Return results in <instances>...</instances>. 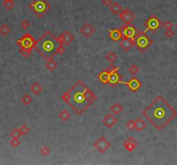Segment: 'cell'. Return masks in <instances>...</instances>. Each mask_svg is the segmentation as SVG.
<instances>
[{"label":"cell","mask_w":177,"mask_h":165,"mask_svg":"<svg viewBox=\"0 0 177 165\" xmlns=\"http://www.w3.org/2000/svg\"><path fill=\"white\" fill-rule=\"evenodd\" d=\"M142 114L158 131L163 130L177 115V111L162 95H158L144 109Z\"/></svg>","instance_id":"6da1fadb"},{"label":"cell","mask_w":177,"mask_h":165,"mask_svg":"<svg viewBox=\"0 0 177 165\" xmlns=\"http://www.w3.org/2000/svg\"><path fill=\"white\" fill-rule=\"evenodd\" d=\"M61 99L80 115L97 100V95L81 80H78L61 95Z\"/></svg>","instance_id":"7a4b0ae2"},{"label":"cell","mask_w":177,"mask_h":165,"mask_svg":"<svg viewBox=\"0 0 177 165\" xmlns=\"http://www.w3.org/2000/svg\"><path fill=\"white\" fill-rule=\"evenodd\" d=\"M59 44L58 38L48 30L36 41L35 49L47 60L55 56V51Z\"/></svg>","instance_id":"3957f363"},{"label":"cell","mask_w":177,"mask_h":165,"mask_svg":"<svg viewBox=\"0 0 177 165\" xmlns=\"http://www.w3.org/2000/svg\"><path fill=\"white\" fill-rule=\"evenodd\" d=\"M29 8L38 18H42L51 9V4L47 0H33L29 4Z\"/></svg>","instance_id":"277c9868"},{"label":"cell","mask_w":177,"mask_h":165,"mask_svg":"<svg viewBox=\"0 0 177 165\" xmlns=\"http://www.w3.org/2000/svg\"><path fill=\"white\" fill-rule=\"evenodd\" d=\"M134 42H135V46L137 47L138 51L141 53H144L153 44L154 41L144 31L143 32L138 31L134 39Z\"/></svg>","instance_id":"5b68a950"},{"label":"cell","mask_w":177,"mask_h":165,"mask_svg":"<svg viewBox=\"0 0 177 165\" xmlns=\"http://www.w3.org/2000/svg\"><path fill=\"white\" fill-rule=\"evenodd\" d=\"M36 44V41L29 33L24 34L23 36L17 41V45L20 48V51L27 52L30 53H32L33 49H35Z\"/></svg>","instance_id":"8992f818"},{"label":"cell","mask_w":177,"mask_h":165,"mask_svg":"<svg viewBox=\"0 0 177 165\" xmlns=\"http://www.w3.org/2000/svg\"><path fill=\"white\" fill-rule=\"evenodd\" d=\"M144 25L146 27L145 30L144 31V33H146L148 31L151 32V33H156L157 30L159 29L162 26V22L160 21V19L156 15H151L144 22Z\"/></svg>","instance_id":"52a82bcc"},{"label":"cell","mask_w":177,"mask_h":165,"mask_svg":"<svg viewBox=\"0 0 177 165\" xmlns=\"http://www.w3.org/2000/svg\"><path fill=\"white\" fill-rule=\"evenodd\" d=\"M94 148L98 150L100 153H104L107 150L110 149L111 147V143L104 138V137H100V138H98L94 144Z\"/></svg>","instance_id":"ba28073f"},{"label":"cell","mask_w":177,"mask_h":165,"mask_svg":"<svg viewBox=\"0 0 177 165\" xmlns=\"http://www.w3.org/2000/svg\"><path fill=\"white\" fill-rule=\"evenodd\" d=\"M120 84L126 85L132 92H136V91L140 90L141 87H142V82L139 79H137L136 77H133L132 78H131L128 82L121 81Z\"/></svg>","instance_id":"9c48e42d"},{"label":"cell","mask_w":177,"mask_h":165,"mask_svg":"<svg viewBox=\"0 0 177 165\" xmlns=\"http://www.w3.org/2000/svg\"><path fill=\"white\" fill-rule=\"evenodd\" d=\"M120 29L122 30L124 36L127 37V38H131V39H135L138 30H136V27L132 24H125L120 27Z\"/></svg>","instance_id":"30bf717a"},{"label":"cell","mask_w":177,"mask_h":165,"mask_svg":"<svg viewBox=\"0 0 177 165\" xmlns=\"http://www.w3.org/2000/svg\"><path fill=\"white\" fill-rule=\"evenodd\" d=\"M118 70L119 67L114 66V68L112 69V72L110 73V77H109V82L108 84L110 86H112V88H115L118 84H120L121 80H120V74L118 73Z\"/></svg>","instance_id":"8fae6325"},{"label":"cell","mask_w":177,"mask_h":165,"mask_svg":"<svg viewBox=\"0 0 177 165\" xmlns=\"http://www.w3.org/2000/svg\"><path fill=\"white\" fill-rule=\"evenodd\" d=\"M119 19L124 23V24H132L136 15L133 13L132 11H131L129 9H124L122 11V12L119 14Z\"/></svg>","instance_id":"7c38bea8"},{"label":"cell","mask_w":177,"mask_h":165,"mask_svg":"<svg viewBox=\"0 0 177 165\" xmlns=\"http://www.w3.org/2000/svg\"><path fill=\"white\" fill-rule=\"evenodd\" d=\"M59 43H62L64 46H69L72 44L74 41V35L69 31H64L58 37Z\"/></svg>","instance_id":"4fadbf2b"},{"label":"cell","mask_w":177,"mask_h":165,"mask_svg":"<svg viewBox=\"0 0 177 165\" xmlns=\"http://www.w3.org/2000/svg\"><path fill=\"white\" fill-rule=\"evenodd\" d=\"M118 122V120L113 114H107L102 119V123L109 129H112L113 126H115V125H117Z\"/></svg>","instance_id":"5bb4252c"},{"label":"cell","mask_w":177,"mask_h":165,"mask_svg":"<svg viewBox=\"0 0 177 165\" xmlns=\"http://www.w3.org/2000/svg\"><path fill=\"white\" fill-rule=\"evenodd\" d=\"M114 66H115V65H114L113 64H111V65H110L107 69H105L104 71L101 72L100 73L98 74V79L100 80V83H102L103 84H108V82H109V77H110V73L112 72V69L114 68Z\"/></svg>","instance_id":"9a60e30c"},{"label":"cell","mask_w":177,"mask_h":165,"mask_svg":"<svg viewBox=\"0 0 177 165\" xmlns=\"http://www.w3.org/2000/svg\"><path fill=\"white\" fill-rule=\"evenodd\" d=\"M95 29L89 23V22H86L80 29V33L86 38H89L92 37L94 33H95Z\"/></svg>","instance_id":"2e32d148"},{"label":"cell","mask_w":177,"mask_h":165,"mask_svg":"<svg viewBox=\"0 0 177 165\" xmlns=\"http://www.w3.org/2000/svg\"><path fill=\"white\" fill-rule=\"evenodd\" d=\"M134 46H135L134 40L131 39V38H127L125 36H124L119 42V46L122 49H124L125 52H129Z\"/></svg>","instance_id":"e0dca14e"},{"label":"cell","mask_w":177,"mask_h":165,"mask_svg":"<svg viewBox=\"0 0 177 165\" xmlns=\"http://www.w3.org/2000/svg\"><path fill=\"white\" fill-rule=\"evenodd\" d=\"M124 147L125 148V150L129 152H132L133 150L136 148V146L138 145V143L132 137H129L125 139V141L123 143Z\"/></svg>","instance_id":"ac0fdd59"},{"label":"cell","mask_w":177,"mask_h":165,"mask_svg":"<svg viewBox=\"0 0 177 165\" xmlns=\"http://www.w3.org/2000/svg\"><path fill=\"white\" fill-rule=\"evenodd\" d=\"M109 37L113 41H120L124 37V34L120 29H113L109 30Z\"/></svg>","instance_id":"d6986e66"},{"label":"cell","mask_w":177,"mask_h":165,"mask_svg":"<svg viewBox=\"0 0 177 165\" xmlns=\"http://www.w3.org/2000/svg\"><path fill=\"white\" fill-rule=\"evenodd\" d=\"M30 90L34 95H40L41 92L43 91V86L40 84L39 82H35V83H33V84L30 85Z\"/></svg>","instance_id":"ffe728a7"},{"label":"cell","mask_w":177,"mask_h":165,"mask_svg":"<svg viewBox=\"0 0 177 165\" xmlns=\"http://www.w3.org/2000/svg\"><path fill=\"white\" fill-rule=\"evenodd\" d=\"M57 67H58V63L53 60V58H50V59L46 60V68L48 69V71L53 72Z\"/></svg>","instance_id":"44dd1931"},{"label":"cell","mask_w":177,"mask_h":165,"mask_svg":"<svg viewBox=\"0 0 177 165\" xmlns=\"http://www.w3.org/2000/svg\"><path fill=\"white\" fill-rule=\"evenodd\" d=\"M110 11H112V13L113 15H119L123 11V7L118 4V2H115L110 6Z\"/></svg>","instance_id":"7402d4cb"},{"label":"cell","mask_w":177,"mask_h":165,"mask_svg":"<svg viewBox=\"0 0 177 165\" xmlns=\"http://www.w3.org/2000/svg\"><path fill=\"white\" fill-rule=\"evenodd\" d=\"M147 127V124L145 121L142 120V119H137L136 120V126H135V129L137 131V132H142L144 131L145 128Z\"/></svg>","instance_id":"603a6c76"},{"label":"cell","mask_w":177,"mask_h":165,"mask_svg":"<svg viewBox=\"0 0 177 165\" xmlns=\"http://www.w3.org/2000/svg\"><path fill=\"white\" fill-rule=\"evenodd\" d=\"M111 112L114 114V115H118L122 113L123 111V107L121 106L120 103H114L113 105L110 108Z\"/></svg>","instance_id":"cb8c5ba5"},{"label":"cell","mask_w":177,"mask_h":165,"mask_svg":"<svg viewBox=\"0 0 177 165\" xmlns=\"http://www.w3.org/2000/svg\"><path fill=\"white\" fill-rule=\"evenodd\" d=\"M59 118L61 121L66 122V121H68V120L71 118V114H70V113L67 109H64V110H62L59 114Z\"/></svg>","instance_id":"d4e9b609"},{"label":"cell","mask_w":177,"mask_h":165,"mask_svg":"<svg viewBox=\"0 0 177 165\" xmlns=\"http://www.w3.org/2000/svg\"><path fill=\"white\" fill-rule=\"evenodd\" d=\"M105 59L106 60L109 62V63H111V64H113L116 60H118V55L114 53V52H112V51H111V52H109L107 54H106V56H105Z\"/></svg>","instance_id":"484cf974"},{"label":"cell","mask_w":177,"mask_h":165,"mask_svg":"<svg viewBox=\"0 0 177 165\" xmlns=\"http://www.w3.org/2000/svg\"><path fill=\"white\" fill-rule=\"evenodd\" d=\"M11 28L8 26V25H6V24H4V25H2L1 26V28H0V34L2 35V36H4V37H5V36H7L10 33H11Z\"/></svg>","instance_id":"4316f807"},{"label":"cell","mask_w":177,"mask_h":165,"mask_svg":"<svg viewBox=\"0 0 177 165\" xmlns=\"http://www.w3.org/2000/svg\"><path fill=\"white\" fill-rule=\"evenodd\" d=\"M3 6H4L6 10L11 11V9L14 8V6H15V2H14L13 0H4V1L3 2Z\"/></svg>","instance_id":"83f0119b"},{"label":"cell","mask_w":177,"mask_h":165,"mask_svg":"<svg viewBox=\"0 0 177 165\" xmlns=\"http://www.w3.org/2000/svg\"><path fill=\"white\" fill-rule=\"evenodd\" d=\"M21 101H22V103H23V105L27 106V105H30V103H32L33 99H32V97H31L30 95H29V94H24L23 96L22 97Z\"/></svg>","instance_id":"f1b7e54d"},{"label":"cell","mask_w":177,"mask_h":165,"mask_svg":"<svg viewBox=\"0 0 177 165\" xmlns=\"http://www.w3.org/2000/svg\"><path fill=\"white\" fill-rule=\"evenodd\" d=\"M139 71H140V69H139V67H138L136 64H132V65L129 67V69H128L129 73H131V74L133 76L136 75V74L139 72Z\"/></svg>","instance_id":"f546056e"},{"label":"cell","mask_w":177,"mask_h":165,"mask_svg":"<svg viewBox=\"0 0 177 165\" xmlns=\"http://www.w3.org/2000/svg\"><path fill=\"white\" fill-rule=\"evenodd\" d=\"M21 136H22V134H21V132H20L19 128H15L11 132V137L12 138H19Z\"/></svg>","instance_id":"4dcf8cb0"},{"label":"cell","mask_w":177,"mask_h":165,"mask_svg":"<svg viewBox=\"0 0 177 165\" xmlns=\"http://www.w3.org/2000/svg\"><path fill=\"white\" fill-rule=\"evenodd\" d=\"M19 130H20V132H21L22 136L27 135V134L30 133V129L27 126H26V125H23V126H21L20 128H19Z\"/></svg>","instance_id":"1f68e13d"},{"label":"cell","mask_w":177,"mask_h":165,"mask_svg":"<svg viewBox=\"0 0 177 165\" xmlns=\"http://www.w3.org/2000/svg\"><path fill=\"white\" fill-rule=\"evenodd\" d=\"M65 52H66V48H65L64 45L62 43H60L56 51H55V55H57V54L58 55H62Z\"/></svg>","instance_id":"d6a6232c"},{"label":"cell","mask_w":177,"mask_h":165,"mask_svg":"<svg viewBox=\"0 0 177 165\" xmlns=\"http://www.w3.org/2000/svg\"><path fill=\"white\" fill-rule=\"evenodd\" d=\"M21 26H22V28H23V29L27 30V29H29L30 28L31 23H30V22L29 21V20L24 19V20H23V21H22V22H21Z\"/></svg>","instance_id":"836d02e7"},{"label":"cell","mask_w":177,"mask_h":165,"mask_svg":"<svg viewBox=\"0 0 177 165\" xmlns=\"http://www.w3.org/2000/svg\"><path fill=\"white\" fill-rule=\"evenodd\" d=\"M162 26L164 29H166V30L172 29L174 24H173V22H172L171 21H168H168H166V22H164L163 23H162Z\"/></svg>","instance_id":"e575fe53"},{"label":"cell","mask_w":177,"mask_h":165,"mask_svg":"<svg viewBox=\"0 0 177 165\" xmlns=\"http://www.w3.org/2000/svg\"><path fill=\"white\" fill-rule=\"evenodd\" d=\"M136 126V121H134L133 120H129L126 122V127L129 130H134Z\"/></svg>","instance_id":"d590c367"},{"label":"cell","mask_w":177,"mask_h":165,"mask_svg":"<svg viewBox=\"0 0 177 165\" xmlns=\"http://www.w3.org/2000/svg\"><path fill=\"white\" fill-rule=\"evenodd\" d=\"M10 144L13 148H16V147H18L20 145L21 142H20V140L18 138H11V140L10 141Z\"/></svg>","instance_id":"8d00e7d4"},{"label":"cell","mask_w":177,"mask_h":165,"mask_svg":"<svg viewBox=\"0 0 177 165\" xmlns=\"http://www.w3.org/2000/svg\"><path fill=\"white\" fill-rule=\"evenodd\" d=\"M50 149L48 147V146H46V145H44V146H43L42 147V149L40 150V152H41V154L43 155V156H44V157H46V156H48V155H49L50 154Z\"/></svg>","instance_id":"74e56055"},{"label":"cell","mask_w":177,"mask_h":165,"mask_svg":"<svg viewBox=\"0 0 177 165\" xmlns=\"http://www.w3.org/2000/svg\"><path fill=\"white\" fill-rule=\"evenodd\" d=\"M164 35L167 38H172L175 35V32L173 31V29H167L164 32Z\"/></svg>","instance_id":"f35d334b"},{"label":"cell","mask_w":177,"mask_h":165,"mask_svg":"<svg viewBox=\"0 0 177 165\" xmlns=\"http://www.w3.org/2000/svg\"><path fill=\"white\" fill-rule=\"evenodd\" d=\"M112 4V0H102V4L105 7H110Z\"/></svg>","instance_id":"ab89813d"},{"label":"cell","mask_w":177,"mask_h":165,"mask_svg":"<svg viewBox=\"0 0 177 165\" xmlns=\"http://www.w3.org/2000/svg\"><path fill=\"white\" fill-rule=\"evenodd\" d=\"M176 29H177V22H176Z\"/></svg>","instance_id":"60d3db41"}]
</instances>
